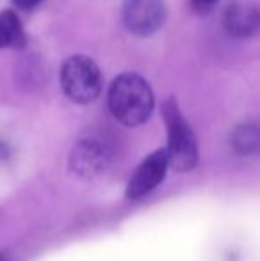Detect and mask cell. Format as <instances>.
I'll return each mask as SVG.
<instances>
[{
	"instance_id": "10",
	"label": "cell",
	"mask_w": 260,
	"mask_h": 261,
	"mask_svg": "<svg viewBox=\"0 0 260 261\" xmlns=\"http://www.w3.org/2000/svg\"><path fill=\"white\" fill-rule=\"evenodd\" d=\"M189 2H191V7L196 14L205 16V14H208V13L214 11L216 4H218L219 0H189Z\"/></svg>"
},
{
	"instance_id": "3",
	"label": "cell",
	"mask_w": 260,
	"mask_h": 261,
	"mask_svg": "<svg viewBox=\"0 0 260 261\" xmlns=\"http://www.w3.org/2000/svg\"><path fill=\"white\" fill-rule=\"evenodd\" d=\"M61 89L69 101L77 105H89L102 94L100 66L84 54L69 55L61 66L59 73Z\"/></svg>"
},
{
	"instance_id": "11",
	"label": "cell",
	"mask_w": 260,
	"mask_h": 261,
	"mask_svg": "<svg viewBox=\"0 0 260 261\" xmlns=\"http://www.w3.org/2000/svg\"><path fill=\"white\" fill-rule=\"evenodd\" d=\"M41 2H43V0H13L14 6H16L18 9H21V11H31V9H34V7H38Z\"/></svg>"
},
{
	"instance_id": "8",
	"label": "cell",
	"mask_w": 260,
	"mask_h": 261,
	"mask_svg": "<svg viewBox=\"0 0 260 261\" xmlns=\"http://www.w3.org/2000/svg\"><path fill=\"white\" fill-rule=\"evenodd\" d=\"M27 36L20 16L13 9L0 11V50L23 48Z\"/></svg>"
},
{
	"instance_id": "4",
	"label": "cell",
	"mask_w": 260,
	"mask_h": 261,
	"mask_svg": "<svg viewBox=\"0 0 260 261\" xmlns=\"http://www.w3.org/2000/svg\"><path fill=\"white\" fill-rule=\"evenodd\" d=\"M168 18L164 0H125L122 7V21L130 34L150 38L162 29Z\"/></svg>"
},
{
	"instance_id": "1",
	"label": "cell",
	"mask_w": 260,
	"mask_h": 261,
	"mask_svg": "<svg viewBox=\"0 0 260 261\" xmlns=\"http://www.w3.org/2000/svg\"><path fill=\"white\" fill-rule=\"evenodd\" d=\"M107 105L112 117L125 126H141L155 109V94L150 82L139 73L125 71L111 82Z\"/></svg>"
},
{
	"instance_id": "7",
	"label": "cell",
	"mask_w": 260,
	"mask_h": 261,
	"mask_svg": "<svg viewBox=\"0 0 260 261\" xmlns=\"http://www.w3.org/2000/svg\"><path fill=\"white\" fill-rule=\"evenodd\" d=\"M223 25L233 38H251L257 34L260 27L258 7L250 0H233L223 13Z\"/></svg>"
},
{
	"instance_id": "6",
	"label": "cell",
	"mask_w": 260,
	"mask_h": 261,
	"mask_svg": "<svg viewBox=\"0 0 260 261\" xmlns=\"http://www.w3.org/2000/svg\"><path fill=\"white\" fill-rule=\"evenodd\" d=\"M168 167L170 164H168L166 149H155L153 153H150L132 174L129 185H127V197L141 199V197L148 196L152 190H155L162 183Z\"/></svg>"
},
{
	"instance_id": "2",
	"label": "cell",
	"mask_w": 260,
	"mask_h": 261,
	"mask_svg": "<svg viewBox=\"0 0 260 261\" xmlns=\"http://www.w3.org/2000/svg\"><path fill=\"white\" fill-rule=\"evenodd\" d=\"M162 117L168 132V146L164 148L168 164L178 172L193 171L198 164V142L175 98H168L162 103Z\"/></svg>"
},
{
	"instance_id": "5",
	"label": "cell",
	"mask_w": 260,
	"mask_h": 261,
	"mask_svg": "<svg viewBox=\"0 0 260 261\" xmlns=\"http://www.w3.org/2000/svg\"><path fill=\"white\" fill-rule=\"evenodd\" d=\"M109 164H111V151L97 139L80 141L69 153V169L80 178H97L107 171Z\"/></svg>"
},
{
	"instance_id": "9",
	"label": "cell",
	"mask_w": 260,
	"mask_h": 261,
	"mask_svg": "<svg viewBox=\"0 0 260 261\" xmlns=\"http://www.w3.org/2000/svg\"><path fill=\"white\" fill-rule=\"evenodd\" d=\"M260 144V132L255 123H244L235 128L232 135V146L239 155H253Z\"/></svg>"
}]
</instances>
